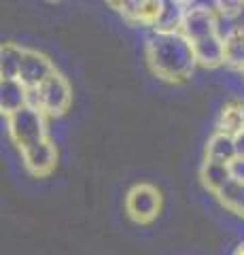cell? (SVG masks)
I'll return each mask as SVG.
<instances>
[{
  "label": "cell",
  "instance_id": "13",
  "mask_svg": "<svg viewBox=\"0 0 244 255\" xmlns=\"http://www.w3.org/2000/svg\"><path fill=\"white\" fill-rule=\"evenodd\" d=\"M225 45V66L244 73V26H234L223 36Z\"/></svg>",
  "mask_w": 244,
  "mask_h": 255
},
{
  "label": "cell",
  "instance_id": "22",
  "mask_svg": "<svg viewBox=\"0 0 244 255\" xmlns=\"http://www.w3.org/2000/svg\"><path fill=\"white\" fill-rule=\"evenodd\" d=\"M234 255H244V243H242V245H238V247H236Z\"/></svg>",
  "mask_w": 244,
  "mask_h": 255
},
{
  "label": "cell",
  "instance_id": "20",
  "mask_svg": "<svg viewBox=\"0 0 244 255\" xmlns=\"http://www.w3.org/2000/svg\"><path fill=\"white\" fill-rule=\"evenodd\" d=\"M236 147H238V157H244V128L236 134Z\"/></svg>",
  "mask_w": 244,
  "mask_h": 255
},
{
  "label": "cell",
  "instance_id": "4",
  "mask_svg": "<svg viewBox=\"0 0 244 255\" xmlns=\"http://www.w3.org/2000/svg\"><path fill=\"white\" fill-rule=\"evenodd\" d=\"M160 211H162V194L160 189L149 185V183H138L125 196V213L136 223L145 226V223L155 221Z\"/></svg>",
  "mask_w": 244,
  "mask_h": 255
},
{
  "label": "cell",
  "instance_id": "1",
  "mask_svg": "<svg viewBox=\"0 0 244 255\" xmlns=\"http://www.w3.org/2000/svg\"><path fill=\"white\" fill-rule=\"evenodd\" d=\"M147 64L151 73L168 83H183L191 79L195 53L183 32H155L147 41Z\"/></svg>",
  "mask_w": 244,
  "mask_h": 255
},
{
  "label": "cell",
  "instance_id": "15",
  "mask_svg": "<svg viewBox=\"0 0 244 255\" xmlns=\"http://www.w3.org/2000/svg\"><path fill=\"white\" fill-rule=\"evenodd\" d=\"M23 53L26 49L15 43H4L0 49V77L2 79H17L19 68L23 62Z\"/></svg>",
  "mask_w": 244,
  "mask_h": 255
},
{
  "label": "cell",
  "instance_id": "9",
  "mask_svg": "<svg viewBox=\"0 0 244 255\" xmlns=\"http://www.w3.org/2000/svg\"><path fill=\"white\" fill-rule=\"evenodd\" d=\"M166 0H134L130 13L125 15V21L132 26H157L166 13Z\"/></svg>",
  "mask_w": 244,
  "mask_h": 255
},
{
  "label": "cell",
  "instance_id": "10",
  "mask_svg": "<svg viewBox=\"0 0 244 255\" xmlns=\"http://www.w3.org/2000/svg\"><path fill=\"white\" fill-rule=\"evenodd\" d=\"M30 105V90L19 79H2L0 81V111L2 115H13L15 111Z\"/></svg>",
  "mask_w": 244,
  "mask_h": 255
},
{
  "label": "cell",
  "instance_id": "5",
  "mask_svg": "<svg viewBox=\"0 0 244 255\" xmlns=\"http://www.w3.org/2000/svg\"><path fill=\"white\" fill-rule=\"evenodd\" d=\"M217 15L219 13L206 4H189L183 11L180 32L189 38V43L215 34V32H219V17Z\"/></svg>",
  "mask_w": 244,
  "mask_h": 255
},
{
  "label": "cell",
  "instance_id": "2",
  "mask_svg": "<svg viewBox=\"0 0 244 255\" xmlns=\"http://www.w3.org/2000/svg\"><path fill=\"white\" fill-rule=\"evenodd\" d=\"M47 115L38 109L34 102H30L23 109L15 111L13 115L6 117V130L13 140V145L19 151L26 147H32L36 142H41L47 136Z\"/></svg>",
  "mask_w": 244,
  "mask_h": 255
},
{
  "label": "cell",
  "instance_id": "14",
  "mask_svg": "<svg viewBox=\"0 0 244 255\" xmlns=\"http://www.w3.org/2000/svg\"><path fill=\"white\" fill-rule=\"evenodd\" d=\"M244 128V102L242 100H227L219 111L217 130L236 136Z\"/></svg>",
  "mask_w": 244,
  "mask_h": 255
},
{
  "label": "cell",
  "instance_id": "19",
  "mask_svg": "<svg viewBox=\"0 0 244 255\" xmlns=\"http://www.w3.org/2000/svg\"><path fill=\"white\" fill-rule=\"evenodd\" d=\"M232 174H234V179L244 181V157H236L232 162Z\"/></svg>",
  "mask_w": 244,
  "mask_h": 255
},
{
  "label": "cell",
  "instance_id": "18",
  "mask_svg": "<svg viewBox=\"0 0 244 255\" xmlns=\"http://www.w3.org/2000/svg\"><path fill=\"white\" fill-rule=\"evenodd\" d=\"M106 4L111 6L113 11H117V13H121L123 17L130 13V9H132V4H134V0H106Z\"/></svg>",
  "mask_w": 244,
  "mask_h": 255
},
{
  "label": "cell",
  "instance_id": "16",
  "mask_svg": "<svg viewBox=\"0 0 244 255\" xmlns=\"http://www.w3.org/2000/svg\"><path fill=\"white\" fill-rule=\"evenodd\" d=\"M217 198L227 211H232L238 217H244V181L242 179H232L217 194Z\"/></svg>",
  "mask_w": 244,
  "mask_h": 255
},
{
  "label": "cell",
  "instance_id": "12",
  "mask_svg": "<svg viewBox=\"0 0 244 255\" xmlns=\"http://www.w3.org/2000/svg\"><path fill=\"white\" fill-rule=\"evenodd\" d=\"M204 159H212V162H223L232 164L238 157V147H236V136L225 132H215L206 142V151H204Z\"/></svg>",
  "mask_w": 244,
  "mask_h": 255
},
{
  "label": "cell",
  "instance_id": "21",
  "mask_svg": "<svg viewBox=\"0 0 244 255\" xmlns=\"http://www.w3.org/2000/svg\"><path fill=\"white\" fill-rule=\"evenodd\" d=\"M170 2H174V4H180V6H189L193 2V0H170Z\"/></svg>",
  "mask_w": 244,
  "mask_h": 255
},
{
  "label": "cell",
  "instance_id": "7",
  "mask_svg": "<svg viewBox=\"0 0 244 255\" xmlns=\"http://www.w3.org/2000/svg\"><path fill=\"white\" fill-rule=\"evenodd\" d=\"M53 73H56V66H53V62L47 58L45 53H38V51H34V49H26L17 79L28 87L30 92H34V90H38V87H41Z\"/></svg>",
  "mask_w": 244,
  "mask_h": 255
},
{
  "label": "cell",
  "instance_id": "11",
  "mask_svg": "<svg viewBox=\"0 0 244 255\" xmlns=\"http://www.w3.org/2000/svg\"><path fill=\"white\" fill-rule=\"evenodd\" d=\"M234 179L232 174V164L223 162H212V159H204V164L200 166V181L210 194H219L227 183Z\"/></svg>",
  "mask_w": 244,
  "mask_h": 255
},
{
  "label": "cell",
  "instance_id": "6",
  "mask_svg": "<svg viewBox=\"0 0 244 255\" xmlns=\"http://www.w3.org/2000/svg\"><path fill=\"white\" fill-rule=\"evenodd\" d=\"M19 153H21L23 168L32 177H47V174L53 172L58 164V147L53 145L51 138H45L32 147L21 149Z\"/></svg>",
  "mask_w": 244,
  "mask_h": 255
},
{
  "label": "cell",
  "instance_id": "8",
  "mask_svg": "<svg viewBox=\"0 0 244 255\" xmlns=\"http://www.w3.org/2000/svg\"><path fill=\"white\" fill-rule=\"evenodd\" d=\"M191 47H193L198 66L217 68L221 64H225V45H223V36L219 32H215L210 36H204L200 41H193Z\"/></svg>",
  "mask_w": 244,
  "mask_h": 255
},
{
  "label": "cell",
  "instance_id": "17",
  "mask_svg": "<svg viewBox=\"0 0 244 255\" xmlns=\"http://www.w3.org/2000/svg\"><path fill=\"white\" fill-rule=\"evenodd\" d=\"M215 11L221 15V17L234 19L242 15L244 11V0H215Z\"/></svg>",
  "mask_w": 244,
  "mask_h": 255
},
{
  "label": "cell",
  "instance_id": "3",
  "mask_svg": "<svg viewBox=\"0 0 244 255\" xmlns=\"http://www.w3.org/2000/svg\"><path fill=\"white\" fill-rule=\"evenodd\" d=\"M32 94H34V105L41 109L47 117H62L70 109V102H73L70 83L58 70Z\"/></svg>",
  "mask_w": 244,
  "mask_h": 255
}]
</instances>
